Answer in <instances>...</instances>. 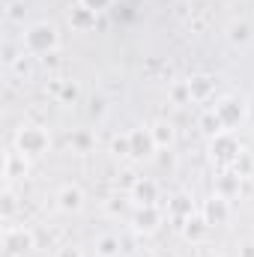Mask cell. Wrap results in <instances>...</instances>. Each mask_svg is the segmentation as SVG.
I'll return each instance as SVG.
<instances>
[{"mask_svg":"<svg viewBox=\"0 0 254 257\" xmlns=\"http://www.w3.org/2000/svg\"><path fill=\"white\" fill-rule=\"evenodd\" d=\"M60 48V33L51 21H36L24 30V51L33 54V57H45V54H54Z\"/></svg>","mask_w":254,"mask_h":257,"instance_id":"cell-1","label":"cell"},{"mask_svg":"<svg viewBox=\"0 0 254 257\" xmlns=\"http://www.w3.org/2000/svg\"><path fill=\"white\" fill-rule=\"evenodd\" d=\"M242 153H245V150H242V144H239V138H236L233 132H221V135L209 138V159H212L221 171H230V168L239 162Z\"/></svg>","mask_w":254,"mask_h":257,"instance_id":"cell-2","label":"cell"},{"mask_svg":"<svg viewBox=\"0 0 254 257\" xmlns=\"http://www.w3.org/2000/svg\"><path fill=\"white\" fill-rule=\"evenodd\" d=\"M51 147V135L45 132L42 126H21L18 135H15V150L27 159H39L45 156Z\"/></svg>","mask_w":254,"mask_h":257,"instance_id":"cell-3","label":"cell"},{"mask_svg":"<svg viewBox=\"0 0 254 257\" xmlns=\"http://www.w3.org/2000/svg\"><path fill=\"white\" fill-rule=\"evenodd\" d=\"M36 248V236L30 227H3V251L6 257H24Z\"/></svg>","mask_w":254,"mask_h":257,"instance_id":"cell-4","label":"cell"},{"mask_svg":"<svg viewBox=\"0 0 254 257\" xmlns=\"http://www.w3.org/2000/svg\"><path fill=\"white\" fill-rule=\"evenodd\" d=\"M156 153H159V144H156L150 128H132L129 132V159L150 162V159H156Z\"/></svg>","mask_w":254,"mask_h":257,"instance_id":"cell-5","label":"cell"},{"mask_svg":"<svg viewBox=\"0 0 254 257\" xmlns=\"http://www.w3.org/2000/svg\"><path fill=\"white\" fill-rule=\"evenodd\" d=\"M212 111L218 114V120L224 123V128H227V132H233V128L245 120V105H242L239 99H233V96H224V99H218Z\"/></svg>","mask_w":254,"mask_h":257,"instance_id":"cell-6","label":"cell"},{"mask_svg":"<svg viewBox=\"0 0 254 257\" xmlns=\"http://www.w3.org/2000/svg\"><path fill=\"white\" fill-rule=\"evenodd\" d=\"M203 218L212 224V227H221L230 221V197H221V194H212L203 206H200Z\"/></svg>","mask_w":254,"mask_h":257,"instance_id":"cell-7","label":"cell"},{"mask_svg":"<svg viewBox=\"0 0 254 257\" xmlns=\"http://www.w3.org/2000/svg\"><path fill=\"white\" fill-rule=\"evenodd\" d=\"M162 218H165V212L159 209V203L156 206H138L135 215H132V227L138 233H156L159 224H162Z\"/></svg>","mask_w":254,"mask_h":257,"instance_id":"cell-8","label":"cell"},{"mask_svg":"<svg viewBox=\"0 0 254 257\" xmlns=\"http://www.w3.org/2000/svg\"><path fill=\"white\" fill-rule=\"evenodd\" d=\"M132 200L135 206H156L159 203V183L150 177H141L132 183Z\"/></svg>","mask_w":254,"mask_h":257,"instance_id":"cell-9","label":"cell"},{"mask_svg":"<svg viewBox=\"0 0 254 257\" xmlns=\"http://www.w3.org/2000/svg\"><path fill=\"white\" fill-rule=\"evenodd\" d=\"M209 230H212V224L203 218V212H200V209L183 221V236H186L189 242H194V245H200V242L209 236Z\"/></svg>","mask_w":254,"mask_h":257,"instance_id":"cell-10","label":"cell"},{"mask_svg":"<svg viewBox=\"0 0 254 257\" xmlns=\"http://www.w3.org/2000/svg\"><path fill=\"white\" fill-rule=\"evenodd\" d=\"M81 206H84V192H81V186H63L60 192H57V209L66 212V215H72V212H81Z\"/></svg>","mask_w":254,"mask_h":257,"instance_id":"cell-11","label":"cell"},{"mask_svg":"<svg viewBox=\"0 0 254 257\" xmlns=\"http://www.w3.org/2000/svg\"><path fill=\"white\" fill-rule=\"evenodd\" d=\"M239 186H242V177H239L236 171H224V174L215 177V194H221V197L239 194Z\"/></svg>","mask_w":254,"mask_h":257,"instance_id":"cell-12","label":"cell"},{"mask_svg":"<svg viewBox=\"0 0 254 257\" xmlns=\"http://www.w3.org/2000/svg\"><path fill=\"white\" fill-rule=\"evenodd\" d=\"M189 90H191V102H206L215 90V81L209 75H194V78H189Z\"/></svg>","mask_w":254,"mask_h":257,"instance_id":"cell-13","label":"cell"},{"mask_svg":"<svg viewBox=\"0 0 254 257\" xmlns=\"http://www.w3.org/2000/svg\"><path fill=\"white\" fill-rule=\"evenodd\" d=\"M194 212H197V209H194V200H191L189 194H177V197L168 203V215H171V218H177L180 224H183L189 215H194Z\"/></svg>","mask_w":254,"mask_h":257,"instance_id":"cell-14","label":"cell"},{"mask_svg":"<svg viewBox=\"0 0 254 257\" xmlns=\"http://www.w3.org/2000/svg\"><path fill=\"white\" fill-rule=\"evenodd\" d=\"M227 39H230L233 45H248V42L254 39V24L251 21H230Z\"/></svg>","mask_w":254,"mask_h":257,"instance_id":"cell-15","label":"cell"},{"mask_svg":"<svg viewBox=\"0 0 254 257\" xmlns=\"http://www.w3.org/2000/svg\"><path fill=\"white\" fill-rule=\"evenodd\" d=\"M123 251V239L117 233H102L96 236V254L99 257H117Z\"/></svg>","mask_w":254,"mask_h":257,"instance_id":"cell-16","label":"cell"},{"mask_svg":"<svg viewBox=\"0 0 254 257\" xmlns=\"http://www.w3.org/2000/svg\"><path fill=\"white\" fill-rule=\"evenodd\" d=\"M96 18H99V15H96V12H90V9H87V6H81V3L69 12V24H72L75 30H90V27H96Z\"/></svg>","mask_w":254,"mask_h":257,"instance_id":"cell-17","label":"cell"},{"mask_svg":"<svg viewBox=\"0 0 254 257\" xmlns=\"http://www.w3.org/2000/svg\"><path fill=\"white\" fill-rule=\"evenodd\" d=\"M15 174H27V156H21L18 150H9L3 156V177H15Z\"/></svg>","mask_w":254,"mask_h":257,"instance_id":"cell-18","label":"cell"},{"mask_svg":"<svg viewBox=\"0 0 254 257\" xmlns=\"http://www.w3.org/2000/svg\"><path fill=\"white\" fill-rule=\"evenodd\" d=\"M54 93H57V102H60V105H75V102L81 99L78 81H57V84H54Z\"/></svg>","mask_w":254,"mask_h":257,"instance_id":"cell-19","label":"cell"},{"mask_svg":"<svg viewBox=\"0 0 254 257\" xmlns=\"http://www.w3.org/2000/svg\"><path fill=\"white\" fill-rule=\"evenodd\" d=\"M150 132H153V138H156L159 150H168V147L174 144V126H171L168 120H159V123H153V126H150Z\"/></svg>","mask_w":254,"mask_h":257,"instance_id":"cell-20","label":"cell"},{"mask_svg":"<svg viewBox=\"0 0 254 257\" xmlns=\"http://www.w3.org/2000/svg\"><path fill=\"white\" fill-rule=\"evenodd\" d=\"M200 128H203V135H206V138H215V135L227 132V128H224V123L218 120V114H215L212 108H209V111H206V114L200 117Z\"/></svg>","mask_w":254,"mask_h":257,"instance_id":"cell-21","label":"cell"},{"mask_svg":"<svg viewBox=\"0 0 254 257\" xmlns=\"http://www.w3.org/2000/svg\"><path fill=\"white\" fill-rule=\"evenodd\" d=\"M12 212H15V194H12V189H6V192H3V206H0L3 221H9V218H12Z\"/></svg>","mask_w":254,"mask_h":257,"instance_id":"cell-22","label":"cell"},{"mask_svg":"<svg viewBox=\"0 0 254 257\" xmlns=\"http://www.w3.org/2000/svg\"><path fill=\"white\" fill-rule=\"evenodd\" d=\"M81 6H87L90 12H96V15H102V12H108L111 6H114V0H78Z\"/></svg>","mask_w":254,"mask_h":257,"instance_id":"cell-23","label":"cell"},{"mask_svg":"<svg viewBox=\"0 0 254 257\" xmlns=\"http://www.w3.org/2000/svg\"><path fill=\"white\" fill-rule=\"evenodd\" d=\"M171 96H174V102H191L189 81H180V84H174V90H171Z\"/></svg>","mask_w":254,"mask_h":257,"instance_id":"cell-24","label":"cell"},{"mask_svg":"<svg viewBox=\"0 0 254 257\" xmlns=\"http://www.w3.org/2000/svg\"><path fill=\"white\" fill-rule=\"evenodd\" d=\"M6 18H9V21H21V18H24V3H21V0H12V3L6 6Z\"/></svg>","mask_w":254,"mask_h":257,"instance_id":"cell-25","label":"cell"},{"mask_svg":"<svg viewBox=\"0 0 254 257\" xmlns=\"http://www.w3.org/2000/svg\"><path fill=\"white\" fill-rule=\"evenodd\" d=\"M69 144H72L78 153H87V150H90V135H84V132H81V135H72Z\"/></svg>","mask_w":254,"mask_h":257,"instance_id":"cell-26","label":"cell"},{"mask_svg":"<svg viewBox=\"0 0 254 257\" xmlns=\"http://www.w3.org/2000/svg\"><path fill=\"white\" fill-rule=\"evenodd\" d=\"M111 150H114L117 156H129V132H126V135H120V138H114Z\"/></svg>","mask_w":254,"mask_h":257,"instance_id":"cell-27","label":"cell"},{"mask_svg":"<svg viewBox=\"0 0 254 257\" xmlns=\"http://www.w3.org/2000/svg\"><path fill=\"white\" fill-rule=\"evenodd\" d=\"M57 257H84V251H81L78 245H63V248L57 251Z\"/></svg>","mask_w":254,"mask_h":257,"instance_id":"cell-28","label":"cell"},{"mask_svg":"<svg viewBox=\"0 0 254 257\" xmlns=\"http://www.w3.org/2000/svg\"><path fill=\"white\" fill-rule=\"evenodd\" d=\"M239 257H254V239L239 242Z\"/></svg>","mask_w":254,"mask_h":257,"instance_id":"cell-29","label":"cell"},{"mask_svg":"<svg viewBox=\"0 0 254 257\" xmlns=\"http://www.w3.org/2000/svg\"><path fill=\"white\" fill-rule=\"evenodd\" d=\"M90 105H93V108H90V114H93V117H102V114H105V102H102V99H93Z\"/></svg>","mask_w":254,"mask_h":257,"instance_id":"cell-30","label":"cell"},{"mask_svg":"<svg viewBox=\"0 0 254 257\" xmlns=\"http://www.w3.org/2000/svg\"><path fill=\"white\" fill-rule=\"evenodd\" d=\"M42 63H45V66H51V69H54V66H57V54H45V57H42Z\"/></svg>","mask_w":254,"mask_h":257,"instance_id":"cell-31","label":"cell"},{"mask_svg":"<svg viewBox=\"0 0 254 257\" xmlns=\"http://www.w3.org/2000/svg\"><path fill=\"white\" fill-rule=\"evenodd\" d=\"M138 257H156V254H153V251H141Z\"/></svg>","mask_w":254,"mask_h":257,"instance_id":"cell-32","label":"cell"},{"mask_svg":"<svg viewBox=\"0 0 254 257\" xmlns=\"http://www.w3.org/2000/svg\"><path fill=\"white\" fill-rule=\"evenodd\" d=\"M206 257H212V254H206Z\"/></svg>","mask_w":254,"mask_h":257,"instance_id":"cell-33","label":"cell"}]
</instances>
